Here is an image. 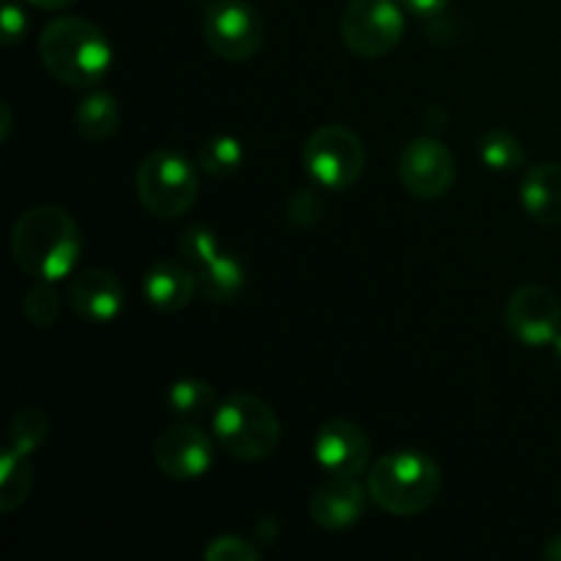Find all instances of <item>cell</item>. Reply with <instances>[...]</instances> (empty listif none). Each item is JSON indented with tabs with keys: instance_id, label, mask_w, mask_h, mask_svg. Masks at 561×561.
<instances>
[{
	"instance_id": "cell-1",
	"label": "cell",
	"mask_w": 561,
	"mask_h": 561,
	"mask_svg": "<svg viewBox=\"0 0 561 561\" xmlns=\"http://www.w3.org/2000/svg\"><path fill=\"white\" fill-rule=\"evenodd\" d=\"M82 239L75 217L58 206H33L11 228V255L25 274L47 283L71 277Z\"/></svg>"
},
{
	"instance_id": "cell-2",
	"label": "cell",
	"mask_w": 561,
	"mask_h": 561,
	"mask_svg": "<svg viewBox=\"0 0 561 561\" xmlns=\"http://www.w3.org/2000/svg\"><path fill=\"white\" fill-rule=\"evenodd\" d=\"M42 66L69 88H93L113 69V44L85 16H55L38 36Z\"/></svg>"
},
{
	"instance_id": "cell-3",
	"label": "cell",
	"mask_w": 561,
	"mask_h": 561,
	"mask_svg": "<svg viewBox=\"0 0 561 561\" xmlns=\"http://www.w3.org/2000/svg\"><path fill=\"white\" fill-rule=\"evenodd\" d=\"M367 493L383 513L409 518L433 507L442 493V469L436 460L416 449L387 453L367 469Z\"/></svg>"
},
{
	"instance_id": "cell-4",
	"label": "cell",
	"mask_w": 561,
	"mask_h": 561,
	"mask_svg": "<svg viewBox=\"0 0 561 561\" xmlns=\"http://www.w3.org/2000/svg\"><path fill=\"white\" fill-rule=\"evenodd\" d=\"M211 431L230 458L247 463L272 458L283 436L279 416L255 394H228L219 400L211 414Z\"/></svg>"
},
{
	"instance_id": "cell-5",
	"label": "cell",
	"mask_w": 561,
	"mask_h": 561,
	"mask_svg": "<svg viewBox=\"0 0 561 561\" xmlns=\"http://www.w3.org/2000/svg\"><path fill=\"white\" fill-rule=\"evenodd\" d=\"M201 195L195 164L179 151L159 148L137 168V197L142 208L159 219H179L190 211Z\"/></svg>"
},
{
	"instance_id": "cell-6",
	"label": "cell",
	"mask_w": 561,
	"mask_h": 561,
	"mask_svg": "<svg viewBox=\"0 0 561 561\" xmlns=\"http://www.w3.org/2000/svg\"><path fill=\"white\" fill-rule=\"evenodd\" d=\"M367 153L359 135L343 124H323L301 148V164L312 184L329 192L351 190L365 173Z\"/></svg>"
},
{
	"instance_id": "cell-7",
	"label": "cell",
	"mask_w": 561,
	"mask_h": 561,
	"mask_svg": "<svg viewBox=\"0 0 561 561\" xmlns=\"http://www.w3.org/2000/svg\"><path fill=\"white\" fill-rule=\"evenodd\" d=\"M405 33V16L398 0H351L340 20L343 44L365 60L392 53Z\"/></svg>"
},
{
	"instance_id": "cell-8",
	"label": "cell",
	"mask_w": 561,
	"mask_h": 561,
	"mask_svg": "<svg viewBox=\"0 0 561 561\" xmlns=\"http://www.w3.org/2000/svg\"><path fill=\"white\" fill-rule=\"evenodd\" d=\"M263 20L247 0H214L203 11V38L225 60H250L263 47Z\"/></svg>"
},
{
	"instance_id": "cell-9",
	"label": "cell",
	"mask_w": 561,
	"mask_h": 561,
	"mask_svg": "<svg viewBox=\"0 0 561 561\" xmlns=\"http://www.w3.org/2000/svg\"><path fill=\"white\" fill-rule=\"evenodd\" d=\"M504 327L518 343L529 348L553 345V340L561 334L559 294L540 283L520 285L504 305Z\"/></svg>"
},
{
	"instance_id": "cell-10",
	"label": "cell",
	"mask_w": 561,
	"mask_h": 561,
	"mask_svg": "<svg viewBox=\"0 0 561 561\" xmlns=\"http://www.w3.org/2000/svg\"><path fill=\"white\" fill-rule=\"evenodd\" d=\"M398 175L403 190L416 201H438L447 195L458 175L453 151L442 140L416 137L400 151Z\"/></svg>"
},
{
	"instance_id": "cell-11",
	"label": "cell",
	"mask_w": 561,
	"mask_h": 561,
	"mask_svg": "<svg viewBox=\"0 0 561 561\" xmlns=\"http://www.w3.org/2000/svg\"><path fill=\"white\" fill-rule=\"evenodd\" d=\"M153 463L170 480H201L214 463V444L192 422L168 425L153 442Z\"/></svg>"
},
{
	"instance_id": "cell-12",
	"label": "cell",
	"mask_w": 561,
	"mask_h": 561,
	"mask_svg": "<svg viewBox=\"0 0 561 561\" xmlns=\"http://www.w3.org/2000/svg\"><path fill=\"white\" fill-rule=\"evenodd\" d=\"M316 458L329 474L359 477L370 469L373 442L356 422L329 420L316 436Z\"/></svg>"
},
{
	"instance_id": "cell-13",
	"label": "cell",
	"mask_w": 561,
	"mask_h": 561,
	"mask_svg": "<svg viewBox=\"0 0 561 561\" xmlns=\"http://www.w3.org/2000/svg\"><path fill=\"white\" fill-rule=\"evenodd\" d=\"M367 485H359L356 477H329L310 496V518L321 529L343 531L362 520L367 507Z\"/></svg>"
},
{
	"instance_id": "cell-14",
	"label": "cell",
	"mask_w": 561,
	"mask_h": 561,
	"mask_svg": "<svg viewBox=\"0 0 561 561\" xmlns=\"http://www.w3.org/2000/svg\"><path fill=\"white\" fill-rule=\"evenodd\" d=\"M124 283L104 268H85L69 283V305L82 321L110 323L124 310Z\"/></svg>"
},
{
	"instance_id": "cell-15",
	"label": "cell",
	"mask_w": 561,
	"mask_h": 561,
	"mask_svg": "<svg viewBox=\"0 0 561 561\" xmlns=\"http://www.w3.org/2000/svg\"><path fill=\"white\" fill-rule=\"evenodd\" d=\"M520 203L540 225H561V164L540 162L520 181Z\"/></svg>"
},
{
	"instance_id": "cell-16",
	"label": "cell",
	"mask_w": 561,
	"mask_h": 561,
	"mask_svg": "<svg viewBox=\"0 0 561 561\" xmlns=\"http://www.w3.org/2000/svg\"><path fill=\"white\" fill-rule=\"evenodd\" d=\"M197 290V277L175 261H159L148 268L142 279V294L148 305L162 312H179L192 301Z\"/></svg>"
},
{
	"instance_id": "cell-17",
	"label": "cell",
	"mask_w": 561,
	"mask_h": 561,
	"mask_svg": "<svg viewBox=\"0 0 561 561\" xmlns=\"http://www.w3.org/2000/svg\"><path fill=\"white\" fill-rule=\"evenodd\" d=\"M75 121H77V131H80L85 140H93V142L107 140V137L115 135V129H118L121 124L118 102H115L113 93H104V91L88 93V96L77 104Z\"/></svg>"
},
{
	"instance_id": "cell-18",
	"label": "cell",
	"mask_w": 561,
	"mask_h": 561,
	"mask_svg": "<svg viewBox=\"0 0 561 561\" xmlns=\"http://www.w3.org/2000/svg\"><path fill=\"white\" fill-rule=\"evenodd\" d=\"M244 266L233 255H217L206 268L197 272V290L208 301H233L244 290Z\"/></svg>"
},
{
	"instance_id": "cell-19",
	"label": "cell",
	"mask_w": 561,
	"mask_h": 561,
	"mask_svg": "<svg viewBox=\"0 0 561 561\" xmlns=\"http://www.w3.org/2000/svg\"><path fill=\"white\" fill-rule=\"evenodd\" d=\"M33 491V466L27 455L14 453L5 447L0 453V510L11 513V510L22 507Z\"/></svg>"
},
{
	"instance_id": "cell-20",
	"label": "cell",
	"mask_w": 561,
	"mask_h": 561,
	"mask_svg": "<svg viewBox=\"0 0 561 561\" xmlns=\"http://www.w3.org/2000/svg\"><path fill=\"white\" fill-rule=\"evenodd\" d=\"M214 403H217V394L211 383L203 378H181L168 392V409L181 420H203L206 414H214L217 409Z\"/></svg>"
},
{
	"instance_id": "cell-21",
	"label": "cell",
	"mask_w": 561,
	"mask_h": 561,
	"mask_svg": "<svg viewBox=\"0 0 561 561\" xmlns=\"http://www.w3.org/2000/svg\"><path fill=\"white\" fill-rule=\"evenodd\" d=\"M241 162H244V148L230 135H214L197 148V164H201L203 173L214 175V179L233 175L241 168Z\"/></svg>"
},
{
	"instance_id": "cell-22",
	"label": "cell",
	"mask_w": 561,
	"mask_h": 561,
	"mask_svg": "<svg viewBox=\"0 0 561 561\" xmlns=\"http://www.w3.org/2000/svg\"><path fill=\"white\" fill-rule=\"evenodd\" d=\"M480 159L496 173H504L524 164V146L513 131L491 129L480 137Z\"/></svg>"
},
{
	"instance_id": "cell-23",
	"label": "cell",
	"mask_w": 561,
	"mask_h": 561,
	"mask_svg": "<svg viewBox=\"0 0 561 561\" xmlns=\"http://www.w3.org/2000/svg\"><path fill=\"white\" fill-rule=\"evenodd\" d=\"M47 433H49L47 416H44L38 409L25 405V409H16L14 416H11V427H9L11 444L9 447L20 455H31V453H36L44 442H47Z\"/></svg>"
},
{
	"instance_id": "cell-24",
	"label": "cell",
	"mask_w": 561,
	"mask_h": 561,
	"mask_svg": "<svg viewBox=\"0 0 561 561\" xmlns=\"http://www.w3.org/2000/svg\"><path fill=\"white\" fill-rule=\"evenodd\" d=\"M327 214V195H323V186H299L294 195L288 197V206H285V219H288L294 228H312L318 225Z\"/></svg>"
},
{
	"instance_id": "cell-25",
	"label": "cell",
	"mask_w": 561,
	"mask_h": 561,
	"mask_svg": "<svg viewBox=\"0 0 561 561\" xmlns=\"http://www.w3.org/2000/svg\"><path fill=\"white\" fill-rule=\"evenodd\" d=\"M179 252L184 257V263H190L197 272L206 268L217 255H222L219 252V239L206 225H192V228H186L179 239Z\"/></svg>"
},
{
	"instance_id": "cell-26",
	"label": "cell",
	"mask_w": 561,
	"mask_h": 561,
	"mask_svg": "<svg viewBox=\"0 0 561 561\" xmlns=\"http://www.w3.org/2000/svg\"><path fill=\"white\" fill-rule=\"evenodd\" d=\"M60 312V296L58 290L53 288V283L47 279H38L31 290L22 299V316L27 318V323L33 327H53L58 321Z\"/></svg>"
},
{
	"instance_id": "cell-27",
	"label": "cell",
	"mask_w": 561,
	"mask_h": 561,
	"mask_svg": "<svg viewBox=\"0 0 561 561\" xmlns=\"http://www.w3.org/2000/svg\"><path fill=\"white\" fill-rule=\"evenodd\" d=\"M203 557H206V561H255L261 559V548L252 546L244 537L222 535L208 542Z\"/></svg>"
},
{
	"instance_id": "cell-28",
	"label": "cell",
	"mask_w": 561,
	"mask_h": 561,
	"mask_svg": "<svg viewBox=\"0 0 561 561\" xmlns=\"http://www.w3.org/2000/svg\"><path fill=\"white\" fill-rule=\"evenodd\" d=\"M25 31H27V22H25V14H22V9L16 3H11V0H5V5H3V44L5 47H14L16 42H22V38H25Z\"/></svg>"
},
{
	"instance_id": "cell-29",
	"label": "cell",
	"mask_w": 561,
	"mask_h": 561,
	"mask_svg": "<svg viewBox=\"0 0 561 561\" xmlns=\"http://www.w3.org/2000/svg\"><path fill=\"white\" fill-rule=\"evenodd\" d=\"M411 14L416 16H438L449 5V0H400Z\"/></svg>"
},
{
	"instance_id": "cell-30",
	"label": "cell",
	"mask_w": 561,
	"mask_h": 561,
	"mask_svg": "<svg viewBox=\"0 0 561 561\" xmlns=\"http://www.w3.org/2000/svg\"><path fill=\"white\" fill-rule=\"evenodd\" d=\"M257 537H261V542H263V537H266V542H274L277 540V520L274 518H263L261 524H257Z\"/></svg>"
},
{
	"instance_id": "cell-31",
	"label": "cell",
	"mask_w": 561,
	"mask_h": 561,
	"mask_svg": "<svg viewBox=\"0 0 561 561\" xmlns=\"http://www.w3.org/2000/svg\"><path fill=\"white\" fill-rule=\"evenodd\" d=\"M542 559L548 561H561V535L553 537L546 548H542Z\"/></svg>"
},
{
	"instance_id": "cell-32",
	"label": "cell",
	"mask_w": 561,
	"mask_h": 561,
	"mask_svg": "<svg viewBox=\"0 0 561 561\" xmlns=\"http://www.w3.org/2000/svg\"><path fill=\"white\" fill-rule=\"evenodd\" d=\"M33 5H36V9H47V11H60V9H66V5H71V3H77V0H31Z\"/></svg>"
},
{
	"instance_id": "cell-33",
	"label": "cell",
	"mask_w": 561,
	"mask_h": 561,
	"mask_svg": "<svg viewBox=\"0 0 561 561\" xmlns=\"http://www.w3.org/2000/svg\"><path fill=\"white\" fill-rule=\"evenodd\" d=\"M0 113H3V131H0V137H9V129H11V110H9V104H0Z\"/></svg>"
},
{
	"instance_id": "cell-34",
	"label": "cell",
	"mask_w": 561,
	"mask_h": 561,
	"mask_svg": "<svg viewBox=\"0 0 561 561\" xmlns=\"http://www.w3.org/2000/svg\"><path fill=\"white\" fill-rule=\"evenodd\" d=\"M553 362H557V367L561 370V334L553 340Z\"/></svg>"
}]
</instances>
